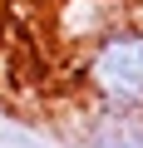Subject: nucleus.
<instances>
[{
	"label": "nucleus",
	"mask_w": 143,
	"mask_h": 148,
	"mask_svg": "<svg viewBox=\"0 0 143 148\" xmlns=\"http://www.w3.org/2000/svg\"><path fill=\"white\" fill-rule=\"evenodd\" d=\"M89 148H143V114L123 109H94Z\"/></svg>",
	"instance_id": "2"
},
{
	"label": "nucleus",
	"mask_w": 143,
	"mask_h": 148,
	"mask_svg": "<svg viewBox=\"0 0 143 148\" xmlns=\"http://www.w3.org/2000/svg\"><path fill=\"white\" fill-rule=\"evenodd\" d=\"M79 84L94 109L143 114V20H114L84 45Z\"/></svg>",
	"instance_id": "1"
}]
</instances>
